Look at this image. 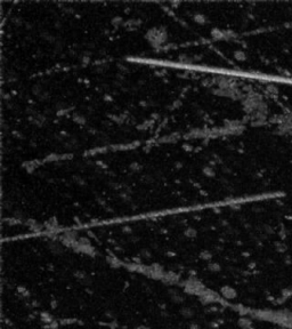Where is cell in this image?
Masks as SVG:
<instances>
[{"label":"cell","instance_id":"obj_3","mask_svg":"<svg viewBox=\"0 0 292 329\" xmlns=\"http://www.w3.org/2000/svg\"><path fill=\"white\" fill-rule=\"evenodd\" d=\"M75 119V121L77 122H79V123H85V118L83 117H74Z\"/></svg>","mask_w":292,"mask_h":329},{"label":"cell","instance_id":"obj_1","mask_svg":"<svg viewBox=\"0 0 292 329\" xmlns=\"http://www.w3.org/2000/svg\"><path fill=\"white\" fill-rule=\"evenodd\" d=\"M194 21L197 22V23H204L206 22V17L203 15H201V14H196V15H194Z\"/></svg>","mask_w":292,"mask_h":329},{"label":"cell","instance_id":"obj_2","mask_svg":"<svg viewBox=\"0 0 292 329\" xmlns=\"http://www.w3.org/2000/svg\"><path fill=\"white\" fill-rule=\"evenodd\" d=\"M203 173L206 174V176H213V170L210 167H206L203 169Z\"/></svg>","mask_w":292,"mask_h":329},{"label":"cell","instance_id":"obj_4","mask_svg":"<svg viewBox=\"0 0 292 329\" xmlns=\"http://www.w3.org/2000/svg\"><path fill=\"white\" fill-rule=\"evenodd\" d=\"M130 168L131 169H139V166H138V163H132L131 166H130Z\"/></svg>","mask_w":292,"mask_h":329}]
</instances>
